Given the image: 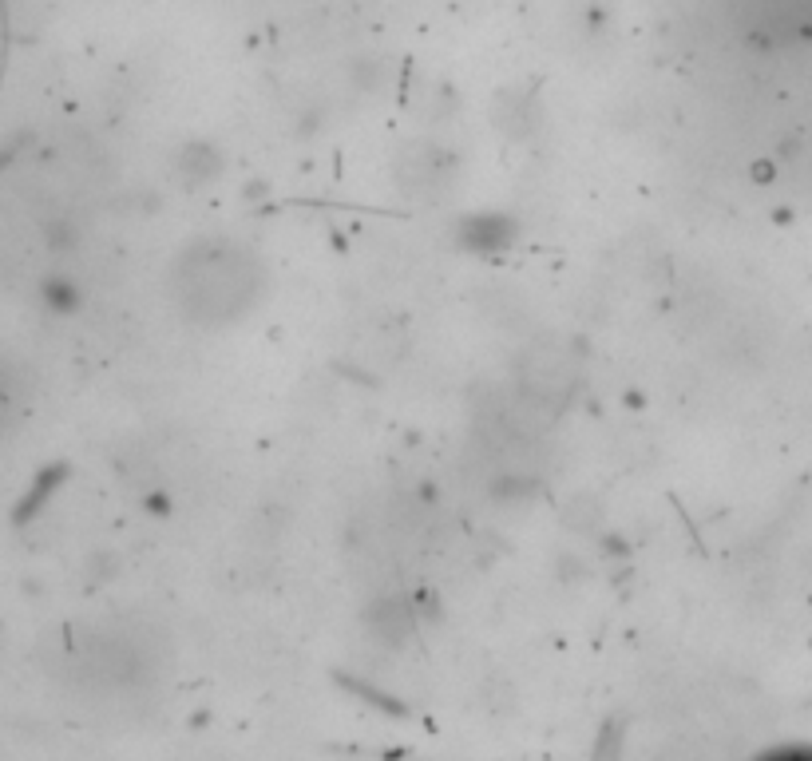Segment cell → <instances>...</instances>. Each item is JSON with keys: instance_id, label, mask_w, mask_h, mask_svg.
Returning a JSON list of instances; mask_svg holds the SVG:
<instances>
[{"instance_id": "1", "label": "cell", "mask_w": 812, "mask_h": 761, "mask_svg": "<svg viewBox=\"0 0 812 761\" xmlns=\"http://www.w3.org/2000/svg\"><path fill=\"white\" fill-rule=\"evenodd\" d=\"M226 250L230 246H222V242L187 250V278L179 286V294L187 298V310H195L203 318H214V322L238 318L250 306V298H254V262L242 258V250L226 266V274L218 278V270L226 262Z\"/></svg>"}]
</instances>
